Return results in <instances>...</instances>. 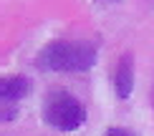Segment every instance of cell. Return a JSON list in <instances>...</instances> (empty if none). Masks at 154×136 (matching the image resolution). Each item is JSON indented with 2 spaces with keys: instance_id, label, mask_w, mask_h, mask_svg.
Returning a JSON list of instances; mask_svg holds the SVG:
<instances>
[{
  "instance_id": "obj_5",
  "label": "cell",
  "mask_w": 154,
  "mask_h": 136,
  "mask_svg": "<svg viewBox=\"0 0 154 136\" xmlns=\"http://www.w3.org/2000/svg\"><path fill=\"white\" fill-rule=\"evenodd\" d=\"M104 136H137V134H131L129 128H119V126H114V128H109Z\"/></svg>"
},
{
  "instance_id": "obj_3",
  "label": "cell",
  "mask_w": 154,
  "mask_h": 136,
  "mask_svg": "<svg viewBox=\"0 0 154 136\" xmlns=\"http://www.w3.org/2000/svg\"><path fill=\"white\" fill-rule=\"evenodd\" d=\"M114 88H116V96L124 101L131 96V91H134V56L131 53H126L119 61L116 76H114Z\"/></svg>"
},
{
  "instance_id": "obj_2",
  "label": "cell",
  "mask_w": 154,
  "mask_h": 136,
  "mask_svg": "<svg viewBox=\"0 0 154 136\" xmlns=\"http://www.w3.org/2000/svg\"><path fill=\"white\" fill-rule=\"evenodd\" d=\"M46 121L58 131H76L86 121V108L76 96L58 91L46 103Z\"/></svg>"
},
{
  "instance_id": "obj_1",
  "label": "cell",
  "mask_w": 154,
  "mask_h": 136,
  "mask_svg": "<svg viewBox=\"0 0 154 136\" xmlns=\"http://www.w3.org/2000/svg\"><path fill=\"white\" fill-rule=\"evenodd\" d=\"M96 63V45L86 41H53L38 53V68L58 71V73H79Z\"/></svg>"
},
{
  "instance_id": "obj_4",
  "label": "cell",
  "mask_w": 154,
  "mask_h": 136,
  "mask_svg": "<svg viewBox=\"0 0 154 136\" xmlns=\"http://www.w3.org/2000/svg\"><path fill=\"white\" fill-rule=\"evenodd\" d=\"M28 93H30L28 78H23V76H5V78H0V103L20 101Z\"/></svg>"
}]
</instances>
